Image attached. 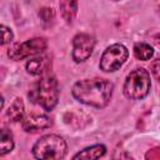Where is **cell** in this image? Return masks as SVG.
<instances>
[{
    "instance_id": "cell-8",
    "label": "cell",
    "mask_w": 160,
    "mask_h": 160,
    "mask_svg": "<svg viewBox=\"0 0 160 160\" xmlns=\"http://www.w3.org/2000/svg\"><path fill=\"white\" fill-rule=\"evenodd\" d=\"M51 120L46 115H39V114H31L22 119L21 126L25 131H36L41 129H48L51 126Z\"/></svg>"
},
{
    "instance_id": "cell-17",
    "label": "cell",
    "mask_w": 160,
    "mask_h": 160,
    "mask_svg": "<svg viewBox=\"0 0 160 160\" xmlns=\"http://www.w3.org/2000/svg\"><path fill=\"white\" fill-rule=\"evenodd\" d=\"M145 158H146V159H160V148L151 149L150 151L146 152Z\"/></svg>"
},
{
    "instance_id": "cell-10",
    "label": "cell",
    "mask_w": 160,
    "mask_h": 160,
    "mask_svg": "<svg viewBox=\"0 0 160 160\" xmlns=\"http://www.w3.org/2000/svg\"><path fill=\"white\" fill-rule=\"evenodd\" d=\"M106 149L104 145H92L90 148L84 149L82 151L78 152L76 155H74V159H82V160H94V159H99L105 154Z\"/></svg>"
},
{
    "instance_id": "cell-1",
    "label": "cell",
    "mask_w": 160,
    "mask_h": 160,
    "mask_svg": "<svg viewBox=\"0 0 160 160\" xmlns=\"http://www.w3.org/2000/svg\"><path fill=\"white\" fill-rule=\"evenodd\" d=\"M114 85L105 79H84L72 86L74 98L89 106L104 108L109 104Z\"/></svg>"
},
{
    "instance_id": "cell-7",
    "label": "cell",
    "mask_w": 160,
    "mask_h": 160,
    "mask_svg": "<svg viewBox=\"0 0 160 160\" xmlns=\"http://www.w3.org/2000/svg\"><path fill=\"white\" fill-rule=\"evenodd\" d=\"M95 39L86 32H80L72 39V59L76 62L85 61L92 52Z\"/></svg>"
},
{
    "instance_id": "cell-14",
    "label": "cell",
    "mask_w": 160,
    "mask_h": 160,
    "mask_svg": "<svg viewBox=\"0 0 160 160\" xmlns=\"http://www.w3.org/2000/svg\"><path fill=\"white\" fill-rule=\"evenodd\" d=\"M134 55L139 60H149L154 55V49L145 42H138L134 45Z\"/></svg>"
},
{
    "instance_id": "cell-18",
    "label": "cell",
    "mask_w": 160,
    "mask_h": 160,
    "mask_svg": "<svg viewBox=\"0 0 160 160\" xmlns=\"http://www.w3.org/2000/svg\"><path fill=\"white\" fill-rule=\"evenodd\" d=\"M114 1H118V0H114Z\"/></svg>"
},
{
    "instance_id": "cell-2",
    "label": "cell",
    "mask_w": 160,
    "mask_h": 160,
    "mask_svg": "<svg viewBox=\"0 0 160 160\" xmlns=\"http://www.w3.org/2000/svg\"><path fill=\"white\" fill-rule=\"evenodd\" d=\"M29 98L32 102H36L45 110H52L54 106L58 104L59 99V89L58 81L54 76H44L39 80L32 90L29 92Z\"/></svg>"
},
{
    "instance_id": "cell-12",
    "label": "cell",
    "mask_w": 160,
    "mask_h": 160,
    "mask_svg": "<svg viewBox=\"0 0 160 160\" xmlns=\"http://www.w3.org/2000/svg\"><path fill=\"white\" fill-rule=\"evenodd\" d=\"M6 115L11 121H20L24 119V102L20 98L14 100V102L8 109Z\"/></svg>"
},
{
    "instance_id": "cell-9",
    "label": "cell",
    "mask_w": 160,
    "mask_h": 160,
    "mask_svg": "<svg viewBox=\"0 0 160 160\" xmlns=\"http://www.w3.org/2000/svg\"><path fill=\"white\" fill-rule=\"evenodd\" d=\"M60 12L66 22H71L78 12V0H60Z\"/></svg>"
},
{
    "instance_id": "cell-11",
    "label": "cell",
    "mask_w": 160,
    "mask_h": 160,
    "mask_svg": "<svg viewBox=\"0 0 160 160\" xmlns=\"http://www.w3.org/2000/svg\"><path fill=\"white\" fill-rule=\"evenodd\" d=\"M48 68V58L46 56H40L35 58L32 60H29L26 62V70L29 74L32 75H41Z\"/></svg>"
},
{
    "instance_id": "cell-16",
    "label": "cell",
    "mask_w": 160,
    "mask_h": 160,
    "mask_svg": "<svg viewBox=\"0 0 160 160\" xmlns=\"http://www.w3.org/2000/svg\"><path fill=\"white\" fill-rule=\"evenodd\" d=\"M151 72L154 75V78L160 81V59H156L151 62Z\"/></svg>"
},
{
    "instance_id": "cell-3",
    "label": "cell",
    "mask_w": 160,
    "mask_h": 160,
    "mask_svg": "<svg viewBox=\"0 0 160 160\" xmlns=\"http://www.w3.org/2000/svg\"><path fill=\"white\" fill-rule=\"evenodd\" d=\"M66 152V144L64 139L55 134H49L40 138L32 146V155L41 160L62 159Z\"/></svg>"
},
{
    "instance_id": "cell-15",
    "label": "cell",
    "mask_w": 160,
    "mask_h": 160,
    "mask_svg": "<svg viewBox=\"0 0 160 160\" xmlns=\"http://www.w3.org/2000/svg\"><path fill=\"white\" fill-rule=\"evenodd\" d=\"M1 32H2V41H1L2 45L8 44V42H10V41L12 40V32H11V30H10L9 28H6L5 25H1Z\"/></svg>"
},
{
    "instance_id": "cell-13",
    "label": "cell",
    "mask_w": 160,
    "mask_h": 160,
    "mask_svg": "<svg viewBox=\"0 0 160 160\" xmlns=\"http://www.w3.org/2000/svg\"><path fill=\"white\" fill-rule=\"evenodd\" d=\"M14 148V140L12 134L6 128L1 129L0 132V155H5L6 152H10Z\"/></svg>"
},
{
    "instance_id": "cell-5",
    "label": "cell",
    "mask_w": 160,
    "mask_h": 160,
    "mask_svg": "<svg viewBox=\"0 0 160 160\" xmlns=\"http://www.w3.org/2000/svg\"><path fill=\"white\" fill-rule=\"evenodd\" d=\"M129 51L122 44H114L102 52L100 59V69L105 72L118 70L128 59Z\"/></svg>"
},
{
    "instance_id": "cell-4",
    "label": "cell",
    "mask_w": 160,
    "mask_h": 160,
    "mask_svg": "<svg viewBox=\"0 0 160 160\" xmlns=\"http://www.w3.org/2000/svg\"><path fill=\"white\" fill-rule=\"evenodd\" d=\"M150 90V75L149 72L140 68L132 70L124 84V95L131 100L144 99Z\"/></svg>"
},
{
    "instance_id": "cell-6",
    "label": "cell",
    "mask_w": 160,
    "mask_h": 160,
    "mask_svg": "<svg viewBox=\"0 0 160 160\" xmlns=\"http://www.w3.org/2000/svg\"><path fill=\"white\" fill-rule=\"evenodd\" d=\"M46 46L48 44L44 38H34L24 42H19L12 48H10L8 55L12 60H22L25 58L42 52L46 49Z\"/></svg>"
}]
</instances>
